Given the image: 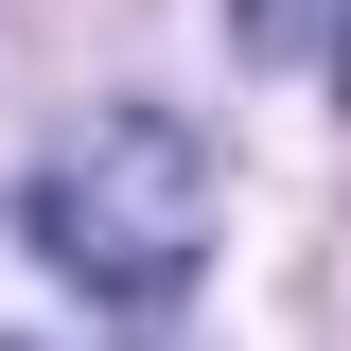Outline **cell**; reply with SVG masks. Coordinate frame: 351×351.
<instances>
[{
    "label": "cell",
    "mask_w": 351,
    "mask_h": 351,
    "mask_svg": "<svg viewBox=\"0 0 351 351\" xmlns=\"http://www.w3.org/2000/svg\"><path fill=\"white\" fill-rule=\"evenodd\" d=\"M334 88H351V0H334Z\"/></svg>",
    "instance_id": "obj_2"
},
{
    "label": "cell",
    "mask_w": 351,
    "mask_h": 351,
    "mask_svg": "<svg viewBox=\"0 0 351 351\" xmlns=\"http://www.w3.org/2000/svg\"><path fill=\"white\" fill-rule=\"evenodd\" d=\"M18 246L71 281L88 316H176L211 263V141L176 106H88L36 176H18Z\"/></svg>",
    "instance_id": "obj_1"
}]
</instances>
